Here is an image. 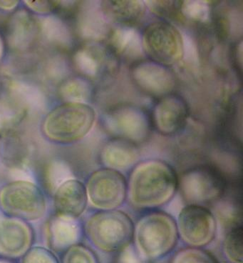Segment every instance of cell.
Listing matches in <instances>:
<instances>
[{
  "label": "cell",
  "mask_w": 243,
  "mask_h": 263,
  "mask_svg": "<svg viewBox=\"0 0 243 263\" xmlns=\"http://www.w3.org/2000/svg\"><path fill=\"white\" fill-rule=\"evenodd\" d=\"M127 187V200L133 208L158 210L170 203L178 193V175L164 160H144L133 167Z\"/></svg>",
  "instance_id": "1"
},
{
  "label": "cell",
  "mask_w": 243,
  "mask_h": 263,
  "mask_svg": "<svg viewBox=\"0 0 243 263\" xmlns=\"http://www.w3.org/2000/svg\"><path fill=\"white\" fill-rule=\"evenodd\" d=\"M176 220L166 212H146L135 223L133 243L144 260L164 258L176 248L179 240Z\"/></svg>",
  "instance_id": "2"
},
{
  "label": "cell",
  "mask_w": 243,
  "mask_h": 263,
  "mask_svg": "<svg viewBox=\"0 0 243 263\" xmlns=\"http://www.w3.org/2000/svg\"><path fill=\"white\" fill-rule=\"evenodd\" d=\"M135 223L119 209L97 211L86 220L84 231L96 249L105 254L123 253L133 244Z\"/></svg>",
  "instance_id": "3"
},
{
  "label": "cell",
  "mask_w": 243,
  "mask_h": 263,
  "mask_svg": "<svg viewBox=\"0 0 243 263\" xmlns=\"http://www.w3.org/2000/svg\"><path fill=\"white\" fill-rule=\"evenodd\" d=\"M96 120L94 109L84 103L65 102L47 115L43 124L46 138L57 144L75 143L87 136Z\"/></svg>",
  "instance_id": "4"
},
{
  "label": "cell",
  "mask_w": 243,
  "mask_h": 263,
  "mask_svg": "<svg viewBox=\"0 0 243 263\" xmlns=\"http://www.w3.org/2000/svg\"><path fill=\"white\" fill-rule=\"evenodd\" d=\"M0 210L6 216L36 222L47 213V200L41 188L34 182L14 180L0 188Z\"/></svg>",
  "instance_id": "5"
},
{
  "label": "cell",
  "mask_w": 243,
  "mask_h": 263,
  "mask_svg": "<svg viewBox=\"0 0 243 263\" xmlns=\"http://www.w3.org/2000/svg\"><path fill=\"white\" fill-rule=\"evenodd\" d=\"M226 188L225 178L213 168L195 167L178 176V191L187 204L213 203L224 196Z\"/></svg>",
  "instance_id": "6"
},
{
  "label": "cell",
  "mask_w": 243,
  "mask_h": 263,
  "mask_svg": "<svg viewBox=\"0 0 243 263\" xmlns=\"http://www.w3.org/2000/svg\"><path fill=\"white\" fill-rule=\"evenodd\" d=\"M85 185L89 204L97 211L119 209L127 200V178L122 172L100 168L89 175Z\"/></svg>",
  "instance_id": "7"
},
{
  "label": "cell",
  "mask_w": 243,
  "mask_h": 263,
  "mask_svg": "<svg viewBox=\"0 0 243 263\" xmlns=\"http://www.w3.org/2000/svg\"><path fill=\"white\" fill-rule=\"evenodd\" d=\"M141 39L144 52L155 63L173 65L184 58V36L171 24L151 23L144 31Z\"/></svg>",
  "instance_id": "8"
},
{
  "label": "cell",
  "mask_w": 243,
  "mask_h": 263,
  "mask_svg": "<svg viewBox=\"0 0 243 263\" xmlns=\"http://www.w3.org/2000/svg\"><path fill=\"white\" fill-rule=\"evenodd\" d=\"M176 223L179 238L188 247L204 248L216 238L217 218L207 206L186 204L178 213Z\"/></svg>",
  "instance_id": "9"
},
{
  "label": "cell",
  "mask_w": 243,
  "mask_h": 263,
  "mask_svg": "<svg viewBox=\"0 0 243 263\" xmlns=\"http://www.w3.org/2000/svg\"><path fill=\"white\" fill-rule=\"evenodd\" d=\"M108 132L115 138L138 143L146 140L149 134V122L141 109L124 106L110 111L105 118Z\"/></svg>",
  "instance_id": "10"
},
{
  "label": "cell",
  "mask_w": 243,
  "mask_h": 263,
  "mask_svg": "<svg viewBox=\"0 0 243 263\" xmlns=\"http://www.w3.org/2000/svg\"><path fill=\"white\" fill-rule=\"evenodd\" d=\"M33 240L34 234L28 222L6 215L0 217V256L22 257L32 248Z\"/></svg>",
  "instance_id": "11"
},
{
  "label": "cell",
  "mask_w": 243,
  "mask_h": 263,
  "mask_svg": "<svg viewBox=\"0 0 243 263\" xmlns=\"http://www.w3.org/2000/svg\"><path fill=\"white\" fill-rule=\"evenodd\" d=\"M89 200L85 184L74 178H68L55 188L54 207L58 216L78 220L85 213Z\"/></svg>",
  "instance_id": "12"
},
{
  "label": "cell",
  "mask_w": 243,
  "mask_h": 263,
  "mask_svg": "<svg viewBox=\"0 0 243 263\" xmlns=\"http://www.w3.org/2000/svg\"><path fill=\"white\" fill-rule=\"evenodd\" d=\"M132 76L135 83L151 96H166L174 88V77L171 71L155 62L138 64L133 69Z\"/></svg>",
  "instance_id": "13"
},
{
  "label": "cell",
  "mask_w": 243,
  "mask_h": 263,
  "mask_svg": "<svg viewBox=\"0 0 243 263\" xmlns=\"http://www.w3.org/2000/svg\"><path fill=\"white\" fill-rule=\"evenodd\" d=\"M187 112L181 99L167 96L157 104L153 112V122L157 130L164 135L175 134L185 124Z\"/></svg>",
  "instance_id": "14"
},
{
  "label": "cell",
  "mask_w": 243,
  "mask_h": 263,
  "mask_svg": "<svg viewBox=\"0 0 243 263\" xmlns=\"http://www.w3.org/2000/svg\"><path fill=\"white\" fill-rule=\"evenodd\" d=\"M39 33V23L26 10H19L7 25V39L14 50L24 52L32 46Z\"/></svg>",
  "instance_id": "15"
},
{
  "label": "cell",
  "mask_w": 243,
  "mask_h": 263,
  "mask_svg": "<svg viewBox=\"0 0 243 263\" xmlns=\"http://www.w3.org/2000/svg\"><path fill=\"white\" fill-rule=\"evenodd\" d=\"M100 157L104 167L121 172L136 165L140 152L136 143L115 138L103 146Z\"/></svg>",
  "instance_id": "16"
},
{
  "label": "cell",
  "mask_w": 243,
  "mask_h": 263,
  "mask_svg": "<svg viewBox=\"0 0 243 263\" xmlns=\"http://www.w3.org/2000/svg\"><path fill=\"white\" fill-rule=\"evenodd\" d=\"M109 22L102 2H87L78 14V32L83 39L98 41L107 35Z\"/></svg>",
  "instance_id": "17"
},
{
  "label": "cell",
  "mask_w": 243,
  "mask_h": 263,
  "mask_svg": "<svg viewBox=\"0 0 243 263\" xmlns=\"http://www.w3.org/2000/svg\"><path fill=\"white\" fill-rule=\"evenodd\" d=\"M82 233L78 220L55 215L51 219L47 228V237L51 250L65 252L77 244Z\"/></svg>",
  "instance_id": "18"
},
{
  "label": "cell",
  "mask_w": 243,
  "mask_h": 263,
  "mask_svg": "<svg viewBox=\"0 0 243 263\" xmlns=\"http://www.w3.org/2000/svg\"><path fill=\"white\" fill-rule=\"evenodd\" d=\"M111 44L118 54L126 58H138L143 54L141 36L132 27H119L115 30Z\"/></svg>",
  "instance_id": "19"
},
{
  "label": "cell",
  "mask_w": 243,
  "mask_h": 263,
  "mask_svg": "<svg viewBox=\"0 0 243 263\" xmlns=\"http://www.w3.org/2000/svg\"><path fill=\"white\" fill-rule=\"evenodd\" d=\"M39 33L49 43L60 48H68L72 44V34L60 18L47 16L39 23Z\"/></svg>",
  "instance_id": "20"
},
{
  "label": "cell",
  "mask_w": 243,
  "mask_h": 263,
  "mask_svg": "<svg viewBox=\"0 0 243 263\" xmlns=\"http://www.w3.org/2000/svg\"><path fill=\"white\" fill-rule=\"evenodd\" d=\"M102 8L109 20L136 22L144 15L146 3L143 1L102 2Z\"/></svg>",
  "instance_id": "21"
},
{
  "label": "cell",
  "mask_w": 243,
  "mask_h": 263,
  "mask_svg": "<svg viewBox=\"0 0 243 263\" xmlns=\"http://www.w3.org/2000/svg\"><path fill=\"white\" fill-rule=\"evenodd\" d=\"M10 98L28 112L29 109H42L45 106V96L36 86L21 81L10 85Z\"/></svg>",
  "instance_id": "22"
},
{
  "label": "cell",
  "mask_w": 243,
  "mask_h": 263,
  "mask_svg": "<svg viewBox=\"0 0 243 263\" xmlns=\"http://www.w3.org/2000/svg\"><path fill=\"white\" fill-rule=\"evenodd\" d=\"M27 111L12 98L0 99V134L15 128L23 121Z\"/></svg>",
  "instance_id": "23"
},
{
  "label": "cell",
  "mask_w": 243,
  "mask_h": 263,
  "mask_svg": "<svg viewBox=\"0 0 243 263\" xmlns=\"http://www.w3.org/2000/svg\"><path fill=\"white\" fill-rule=\"evenodd\" d=\"M59 95L65 102L87 104L91 98L92 88L87 80L72 78L62 82Z\"/></svg>",
  "instance_id": "24"
},
{
  "label": "cell",
  "mask_w": 243,
  "mask_h": 263,
  "mask_svg": "<svg viewBox=\"0 0 243 263\" xmlns=\"http://www.w3.org/2000/svg\"><path fill=\"white\" fill-rule=\"evenodd\" d=\"M102 56L96 49L84 47L78 49L74 57L76 69L88 78H96L99 74Z\"/></svg>",
  "instance_id": "25"
},
{
  "label": "cell",
  "mask_w": 243,
  "mask_h": 263,
  "mask_svg": "<svg viewBox=\"0 0 243 263\" xmlns=\"http://www.w3.org/2000/svg\"><path fill=\"white\" fill-rule=\"evenodd\" d=\"M222 250L226 259L230 263L243 262V230L242 226H234L226 234Z\"/></svg>",
  "instance_id": "26"
},
{
  "label": "cell",
  "mask_w": 243,
  "mask_h": 263,
  "mask_svg": "<svg viewBox=\"0 0 243 263\" xmlns=\"http://www.w3.org/2000/svg\"><path fill=\"white\" fill-rule=\"evenodd\" d=\"M170 263H221L211 252L204 248H187L178 250Z\"/></svg>",
  "instance_id": "27"
},
{
  "label": "cell",
  "mask_w": 243,
  "mask_h": 263,
  "mask_svg": "<svg viewBox=\"0 0 243 263\" xmlns=\"http://www.w3.org/2000/svg\"><path fill=\"white\" fill-rule=\"evenodd\" d=\"M181 11L184 16L193 21L207 23L211 17V6L207 1H184L181 5Z\"/></svg>",
  "instance_id": "28"
},
{
  "label": "cell",
  "mask_w": 243,
  "mask_h": 263,
  "mask_svg": "<svg viewBox=\"0 0 243 263\" xmlns=\"http://www.w3.org/2000/svg\"><path fill=\"white\" fill-rule=\"evenodd\" d=\"M62 263H99V260L91 248L77 243L65 250Z\"/></svg>",
  "instance_id": "29"
},
{
  "label": "cell",
  "mask_w": 243,
  "mask_h": 263,
  "mask_svg": "<svg viewBox=\"0 0 243 263\" xmlns=\"http://www.w3.org/2000/svg\"><path fill=\"white\" fill-rule=\"evenodd\" d=\"M21 263H60L52 250L42 246L32 247L22 257Z\"/></svg>",
  "instance_id": "30"
},
{
  "label": "cell",
  "mask_w": 243,
  "mask_h": 263,
  "mask_svg": "<svg viewBox=\"0 0 243 263\" xmlns=\"http://www.w3.org/2000/svg\"><path fill=\"white\" fill-rule=\"evenodd\" d=\"M24 3L29 10L40 14L50 13L53 10V3L49 1H25Z\"/></svg>",
  "instance_id": "31"
},
{
  "label": "cell",
  "mask_w": 243,
  "mask_h": 263,
  "mask_svg": "<svg viewBox=\"0 0 243 263\" xmlns=\"http://www.w3.org/2000/svg\"><path fill=\"white\" fill-rule=\"evenodd\" d=\"M19 1H0V10H12L19 5Z\"/></svg>",
  "instance_id": "32"
},
{
  "label": "cell",
  "mask_w": 243,
  "mask_h": 263,
  "mask_svg": "<svg viewBox=\"0 0 243 263\" xmlns=\"http://www.w3.org/2000/svg\"><path fill=\"white\" fill-rule=\"evenodd\" d=\"M3 42H2L1 37H0V58H1L2 54H3Z\"/></svg>",
  "instance_id": "33"
},
{
  "label": "cell",
  "mask_w": 243,
  "mask_h": 263,
  "mask_svg": "<svg viewBox=\"0 0 243 263\" xmlns=\"http://www.w3.org/2000/svg\"><path fill=\"white\" fill-rule=\"evenodd\" d=\"M0 263H11V262H7V261H5V260H0Z\"/></svg>",
  "instance_id": "34"
}]
</instances>
